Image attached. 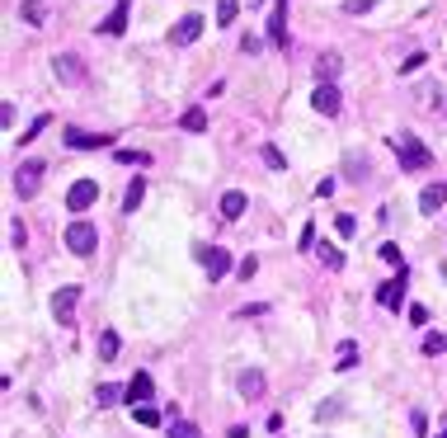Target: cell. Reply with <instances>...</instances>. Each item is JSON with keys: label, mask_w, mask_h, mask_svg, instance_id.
<instances>
[{"label": "cell", "mask_w": 447, "mask_h": 438, "mask_svg": "<svg viewBox=\"0 0 447 438\" xmlns=\"http://www.w3.org/2000/svg\"><path fill=\"white\" fill-rule=\"evenodd\" d=\"M391 146H396V156H401V170H405V174H419V170H429V165H433L429 146H424L415 132H396V137H391Z\"/></svg>", "instance_id": "6da1fadb"}, {"label": "cell", "mask_w": 447, "mask_h": 438, "mask_svg": "<svg viewBox=\"0 0 447 438\" xmlns=\"http://www.w3.org/2000/svg\"><path fill=\"white\" fill-rule=\"evenodd\" d=\"M66 250L80 255V259H85V255H94V250H99V226H94V221H85V217H76L71 226H66Z\"/></svg>", "instance_id": "7a4b0ae2"}, {"label": "cell", "mask_w": 447, "mask_h": 438, "mask_svg": "<svg viewBox=\"0 0 447 438\" xmlns=\"http://www.w3.org/2000/svg\"><path fill=\"white\" fill-rule=\"evenodd\" d=\"M193 259H198L212 278H226V273H231V250H216V245H193Z\"/></svg>", "instance_id": "3957f363"}, {"label": "cell", "mask_w": 447, "mask_h": 438, "mask_svg": "<svg viewBox=\"0 0 447 438\" xmlns=\"http://www.w3.org/2000/svg\"><path fill=\"white\" fill-rule=\"evenodd\" d=\"M94 198H99V179H76L66 193V212H90Z\"/></svg>", "instance_id": "277c9868"}, {"label": "cell", "mask_w": 447, "mask_h": 438, "mask_svg": "<svg viewBox=\"0 0 447 438\" xmlns=\"http://www.w3.org/2000/svg\"><path fill=\"white\" fill-rule=\"evenodd\" d=\"M202 29H207V19H202V15H184V19H179V24L170 29V43H174V47L198 43V38H202Z\"/></svg>", "instance_id": "5b68a950"}, {"label": "cell", "mask_w": 447, "mask_h": 438, "mask_svg": "<svg viewBox=\"0 0 447 438\" xmlns=\"http://www.w3.org/2000/svg\"><path fill=\"white\" fill-rule=\"evenodd\" d=\"M38 184H43V160H24V165L15 170L19 198H33V193H38Z\"/></svg>", "instance_id": "8992f818"}, {"label": "cell", "mask_w": 447, "mask_h": 438, "mask_svg": "<svg viewBox=\"0 0 447 438\" xmlns=\"http://www.w3.org/2000/svg\"><path fill=\"white\" fill-rule=\"evenodd\" d=\"M52 71H57V80H66V85H80V80H85V66H80V57H71V52H57V57H52Z\"/></svg>", "instance_id": "52a82bcc"}, {"label": "cell", "mask_w": 447, "mask_h": 438, "mask_svg": "<svg viewBox=\"0 0 447 438\" xmlns=\"http://www.w3.org/2000/svg\"><path fill=\"white\" fill-rule=\"evenodd\" d=\"M401 297H405V269H401L391 283H382V288H377V307H386V311H401Z\"/></svg>", "instance_id": "ba28073f"}, {"label": "cell", "mask_w": 447, "mask_h": 438, "mask_svg": "<svg viewBox=\"0 0 447 438\" xmlns=\"http://www.w3.org/2000/svg\"><path fill=\"white\" fill-rule=\"evenodd\" d=\"M76 302H80V288H57V292H52V316H57L62 326H71V311H76Z\"/></svg>", "instance_id": "9c48e42d"}, {"label": "cell", "mask_w": 447, "mask_h": 438, "mask_svg": "<svg viewBox=\"0 0 447 438\" xmlns=\"http://www.w3.org/2000/svg\"><path fill=\"white\" fill-rule=\"evenodd\" d=\"M66 146H76V151H99V146H113V137H94V132H80V127H66Z\"/></svg>", "instance_id": "30bf717a"}, {"label": "cell", "mask_w": 447, "mask_h": 438, "mask_svg": "<svg viewBox=\"0 0 447 438\" xmlns=\"http://www.w3.org/2000/svg\"><path fill=\"white\" fill-rule=\"evenodd\" d=\"M268 43L287 47V0H278V5H273V19H268Z\"/></svg>", "instance_id": "8fae6325"}, {"label": "cell", "mask_w": 447, "mask_h": 438, "mask_svg": "<svg viewBox=\"0 0 447 438\" xmlns=\"http://www.w3.org/2000/svg\"><path fill=\"white\" fill-rule=\"evenodd\" d=\"M235 387H240V396H245V401H259L268 382H264V373H259V368H245V373L235 377Z\"/></svg>", "instance_id": "7c38bea8"}, {"label": "cell", "mask_w": 447, "mask_h": 438, "mask_svg": "<svg viewBox=\"0 0 447 438\" xmlns=\"http://www.w3.org/2000/svg\"><path fill=\"white\" fill-rule=\"evenodd\" d=\"M311 104H316V113H325V118H335V113H339V90H335V85H316V94H311Z\"/></svg>", "instance_id": "4fadbf2b"}, {"label": "cell", "mask_w": 447, "mask_h": 438, "mask_svg": "<svg viewBox=\"0 0 447 438\" xmlns=\"http://www.w3.org/2000/svg\"><path fill=\"white\" fill-rule=\"evenodd\" d=\"M344 71V57L339 52H320L316 57V76H320V85H335V76Z\"/></svg>", "instance_id": "5bb4252c"}, {"label": "cell", "mask_w": 447, "mask_h": 438, "mask_svg": "<svg viewBox=\"0 0 447 438\" xmlns=\"http://www.w3.org/2000/svg\"><path fill=\"white\" fill-rule=\"evenodd\" d=\"M447 203V184H424V193H419V212H438V207Z\"/></svg>", "instance_id": "9a60e30c"}, {"label": "cell", "mask_w": 447, "mask_h": 438, "mask_svg": "<svg viewBox=\"0 0 447 438\" xmlns=\"http://www.w3.org/2000/svg\"><path fill=\"white\" fill-rule=\"evenodd\" d=\"M127 401H132V410L151 401V373H137L132 382H127Z\"/></svg>", "instance_id": "2e32d148"}, {"label": "cell", "mask_w": 447, "mask_h": 438, "mask_svg": "<svg viewBox=\"0 0 447 438\" xmlns=\"http://www.w3.org/2000/svg\"><path fill=\"white\" fill-rule=\"evenodd\" d=\"M127 10H132V0H118V5H113V15H108L104 24H99V29H104L108 38H118V33L127 29Z\"/></svg>", "instance_id": "e0dca14e"}, {"label": "cell", "mask_w": 447, "mask_h": 438, "mask_svg": "<svg viewBox=\"0 0 447 438\" xmlns=\"http://www.w3.org/2000/svg\"><path fill=\"white\" fill-rule=\"evenodd\" d=\"M221 217H226V221L245 217V193H240V188H231V193H221Z\"/></svg>", "instance_id": "ac0fdd59"}, {"label": "cell", "mask_w": 447, "mask_h": 438, "mask_svg": "<svg viewBox=\"0 0 447 438\" xmlns=\"http://www.w3.org/2000/svg\"><path fill=\"white\" fill-rule=\"evenodd\" d=\"M141 198H146V179H141V174H137V179H132V184H127L123 212H137V207H141Z\"/></svg>", "instance_id": "d6986e66"}, {"label": "cell", "mask_w": 447, "mask_h": 438, "mask_svg": "<svg viewBox=\"0 0 447 438\" xmlns=\"http://www.w3.org/2000/svg\"><path fill=\"white\" fill-rule=\"evenodd\" d=\"M19 19H24V24H43L47 5H43V0H24V5H19Z\"/></svg>", "instance_id": "ffe728a7"}, {"label": "cell", "mask_w": 447, "mask_h": 438, "mask_svg": "<svg viewBox=\"0 0 447 438\" xmlns=\"http://www.w3.org/2000/svg\"><path fill=\"white\" fill-rule=\"evenodd\" d=\"M235 10H240V0H216V29L235 24Z\"/></svg>", "instance_id": "44dd1931"}, {"label": "cell", "mask_w": 447, "mask_h": 438, "mask_svg": "<svg viewBox=\"0 0 447 438\" xmlns=\"http://www.w3.org/2000/svg\"><path fill=\"white\" fill-rule=\"evenodd\" d=\"M179 127H184V132H207V113H202V109H188L184 118H179Z\"/></svg>", "instance_id": "7402d4cb"}, {"label": "cell", "mask_w": 447, "mask_h": 438, "mask_svg": "<svg viewBox=\"0 0 447 438\" xmlns=\"http://www.w3.org/2000/svg\"><path fill=\"white\" fill-rule=\"evenodd\" d=\"M354 363H358V344H354V340H344V344H339V363H335V368H339V373H349Z\"/></svg>", "instance_id": "603a6c76"}, {"label": "cell", "mask_w": 447, "mask_h": 438, "mask_svg": "<svg viewBox=\"0 0 447 438\" xmlns=\"http://www.w3.org/2000/svg\"><path fill=\"white\" fill-rule=\"evenodd\" d=\"M99 359H118V335H113V330H104V335H99Z\"/></svg>", "instance_id": "cb8c5ba5"}, {"label": "cell", "mask_w": 447, "mask_h": 438, "mask_svg": "<svg viewBox=\"0 0 447 438\" xmlns=\"http://www.w3.org/2000/svg\"><path fill=\"white\" fill-rule=\"evenodd\" d=\"M118 396H127V392H123V387H113V382H104V387L94 392V401H99V406H118Z\"/></svg>", "instance_id": "d4e9b609"}, {"label": "cell", "mask_w": 447, "mask_h": 438, "mask_svg": "<svg viewBox=\"0 0 447 438\" xmlns=\"http://www.w3.org/2000/svg\"><path fill=\"white\" fill-rule=\"evenodd\" d=\"M424 354H447V335L443 330H429V335H424Z\"/></svg>", "instance_id": "484cf974"}, {"label": "cell", "mask_w": 447, "mask_h": 438, "mask_svg": "<svg viewBox=\"0 0 447 438\" xmlns=\"http://www.w3.org/2000/svg\"><path fill=\"white\" fill-rule=\"evenodd\" d=\"M368 174H372L368 156H349V179H358V184H363V179H368Z\"/></svg>", "instance_id": "4316f807"}, {"label": "cell", "mask_w": 447, "mask_h": 438, "mask_svg": "<svg viewBox=\"0 0 447 438\" xmlns=\"http://www.w3.org/2000/svg\"><path fill=\"white\" fill-rule=\"evenodd\" d=\"M259 156H264V165H268V170H287V156H283L278 146H264Z\"/></svg>", "instance_id": "83f0119b"}, {"label": "cell", "mask_w": 447, "mask_h": 438, "mask_svg": "<svg viewBox=\"0 0 447 438\" xmlns=\"http://www.w3.org/2000/svg\"><path fill=\"white\" fill-rule=\"evenodd\" d=\"M339 415H344V406H339V401H320V406H316V420H339Z\"/></svg>", "instance_id": "f1b7e54d"}, {"label": "cell", "mask_w": 447, "mask_h": 438, "mask_svg": "<svg viewBox=\"0 0 447 438\" xmlns=\"http://www.w3.org/2000/svg\"><path fill=\"white\" fill-rule=\"evenodd\" d=\"M320 259H325V269H344V250H339V245H320Z\"/></svg>", "instance_id": "f546056e"}, {"label": "cell", "mask_w": 447, "mask_h": 438, "mask_svg": "<svg viewBox=\"0 0 447 438\" xmlns=\"http://www.w3.org/2000/svg\"><path fill=\"white\" fill-rule=\"evenodd\" d=\"M132 415H137V424H146V429H155V424H160V410H155V406H137Z\"/></svg>", "instance_id": "4dcf8cb0"}, {"label": "cell", "mask_w": 447, "mask_h": 438, "mask_svg": "<svg viewBox=\"0 0 447 438\" xmlns=\"http://www.w3.org/2000/svg\"><path fill=\"white\" fill-rule=\"evenodd\" d=\"M170 438H202V434H198V424H188V420H174V424H170Z\"/></svg>", "instance_id": "1f68e13d"}, {"label": "cell", "mask_w": 447, "mask_h": 438, "mask_svg": "<svg viewBox=\"0 0 447 438\" xmlns=\"http://www.w3.org/2000/svg\"><path fill=\"white\" fill-rule=\"evenodd\" d=\"M424 62H429V52H410V57L401 62V76H415V71H419Z\"/></svg>", "instance_id": "d6a6232c"}, {"label": "cell", "mask_w": 447, "mask_h": 438, "mask_svg": "<svg viewBox=\"0 0 447 438\" xmlns=\"http://www.w3.org/2000/svg\"><path fill=\"white\" fill-rule=\"evenodd\" d=\"M382 259H386V264H396V269H405V259H401V245H396V240H386V245H382Z\"/></svg>", "instance_id": "836d02e7"}, {"label": "cell", "mask_w": 447, "mask_h": 438, "mask_svg": "<svg viewBox=\"0 0 447 438\" xmlns=\"http://www.w3.org/2000/svg\"><path fill=\"white\" fill-rule=\"evenodd\" d=\"M118 160H123V165H151L146 151H118Z\"/></svg>", "instance_id": "e575fe53"}, {"label": "cell", "mask_w": 447, "mask_h": 438, "mask_svg": "<svg viewBox=\"0 0 447 438\" xmlns=\"http://www.w3.org/2000/svg\"><path fill=\"white\" fill-rule=\"evenodd\" d=\"M47 123H52V118H47V113H38V118H33V123H29V132H24V137H19V141H33V137H38V132H43Z\"/></svg>", "instance_id": "d590c367"}, {"label": "cell", "mask_w": 447, "mask_h": 438, "mask_svg": "<svg viewBox=\"0 0 447 438\" xmlns=\"http://www.w3.org/2000/svg\"><path fill=\"white\" fill-rule=\"evenodd\" d=\"M254 269H259V259H254V255H250V259H240V264H235V273H240V278H254Z\"/></svg>", "instance_id": "8d00e7d4"}, {"label": "cell", "mask_w": 447, "mask_h": 438, "mask_svg": "<svg viewBox=\"0 0 447 438\" xmlns=\"http://www.w3.org/2000/svg\"><path fill=\"white\" fill-rule=\"evenodd\" d=\"M372 5H377V0H344V10H349V15H368Z\"/></svg>", "instance_id": "74e56055"}, {"label": "cell", "mask_w": 447, "mask_h": 438, "mask_svg": "<svg viewBox=\"0 0 447 438\" xmlns=\"http://www.w3.org/2000/svg\"><path fill=\"white\" fill-rule=\"evenodd\" d=\"M410 429H415V434H419V438L429 434V420H424V410H415V415H410Z\"/></svg>", "instance_id": "f35d334b"}, {"label": "cell", "mask_w": 447, "mask_h": 438, "mask_svg": "<svg viewBox=\"0 0 447 438\" xmlns=\"http://www.w3.org/2000/svg\"><path fill=\"white\" fill-rule=\"evenodd\" d=\"M335 226H339V236H354V231H358V221H354V217H349V212H344V217H339V221H335Z\"/></svg>", "instance_id": "ab89813d"}, {"label": "cell", "mask_w": 447, "mask_h": 438, "mask_svg": "<svg viewBox=\"0 0 447 438\" xmlns=\"http://www.w3.org/2000/svg\"><path fill=\"white\" fill-rule=\"evenodd\" d=\"M259 5H264V0H250V10H259Z\"/></svg>", "instance_id": "60d3db41"}, {"label": "cell", "mask_w": 447, "mask_h": 438, "mask_svg": "<svg viewBox=\"0 0 447 438\" xmlns=\"http://www.w3.org/2000/svg\"><path fill=\"white\" fill-rule=\"evenodd\" d=\"M438 438H447V424H443V429H438Z\"/></svg>", "instance_id": "b9f144b4"}, {"label": "cell", "mask_w": 447, "mask_h": 438, "mask_svg": "<svg viewBox=\"0 0 447 438\" xmlns=\"http://www.w3.org/2000/svg\"><path fill=\"white\" fill-rule=\"evenodd\" d=\"M443 278H447V259H443Z\"/></svg>", "instance_id": "7bdbcfd3"}]
</instances>
